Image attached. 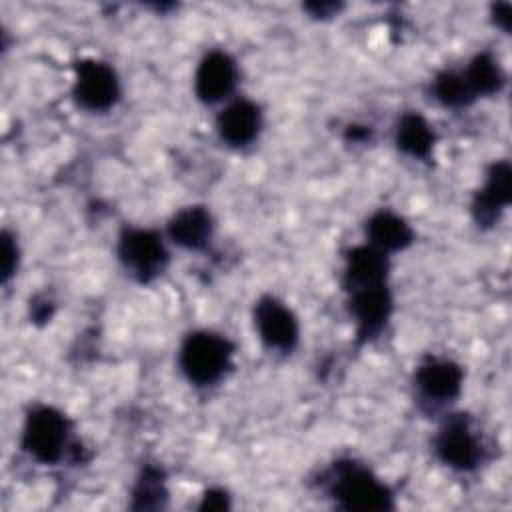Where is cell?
I'll return each mask as SVG.
<instances>
[{
    "label": "cell",
    "instance_id": "obj_1",
    "mask_svg": "<svg viewBox=\"0 0 512 512\" xmlns=\"http://www.w3.org/2000/svg\"><path fill=\"white\" fill-rule=\"evenodd\" d=\"M330 494L344 510L376 512L394 506L388 486L356 462H340L334 466Z\"/></svg>",
    "mask_w": 512,
    "mask_h": 512
},
{
    "label": "cell",
    "instance_id": "obj_2",
    "mask_svg": "<svg viewBox=\"0 0 512 512\" xmlns=\"http://www.w3.org/2000/svg\"><path fill=\"white\" fill-rule=\"evenodd\" d=\"M232 344L214 332H194L180 348V368L198 386L214 384L230 366Z\"/></svg>",
    "mask_w": 512,
    "mask_h": 512
},
{
    "label": "cell",
    "instance_id": "obj_3",
    "mask_svg": "<svg viewBox=\"0 0 512 512\" xmlns=\"http://www.w3.org/2000/svg\"><path fill=\"white\" fill-rule=\"evenodd\" d=\"M66 442L68 422L58 410L50 406H36L28 412L22 432V446L34 460L54 464L62 458Z\"/></svg>",
    "mask_w": 512,
    "mask_h": 512
},
{
    "label": "cell",
    "instance_id": "obj_4",
    "mask_svg": "<svg viewBox=\"0 0 512 512\" xmlns=\"http://www.w3.org/2000/svg\"><path fill=\"white\" fill-rule=\"evenodd\" d=\"M118 254L122 264L142 282L160 274L168 258L162 238L142 228H130L120 236Z\"/></svg>",
    "mask_w": 512,
    "mask_h": 512
},
{
    "label": "cell",
    "instance_id": "obj_5",
    "mask_svg": "<svg viewBox=\"0 0 512 512\" xmlns=\"http://www.w3.org/2000/svg\"><path fill=\"white\" fill-rule=\"evenodd\" d=\"M120 94L116 72L100 60L76 64L74 96L88 110H108Z\"/></svg>",
    "mask_w": 512,
    "mask_h": 512
},
{
    "label": "cell",
    "instance_id": "obj_6",
    "mask_svg": "<svg viewBox=\"0 0 512 512\" xmlns=\"http://www.w3.org/2000/svg\"><path fill=\"white\" fill-rule=\"evenodd\" d=\"M254 324L262 342L270 348L288 352L298 342V322L294 314L272 296H264L256 302Z\"/></svg>",
    "mask_w": 512,
    "mask_h": 512
},
{
    "label": "cell",
    "instance_id": "obj_7",
    "mask_svg": "<svg viewBox=\"0 0 512 512\" xmlns=\"http://www.w3.org/2000/svg\"><path fill=\"white\" fill-rule=\"evenodd\" d=\"M440 460L458 470H470L480 460V444L466 420L452 418L436 438Z\"/></svg>",
    "mask_w": 512,
    "mask_h": 512
},
{
    "label": "cell",
    "instance_id": "obj_8",
    "mask_svg": "<svg viewBox=\"0 0 512 512\" xmlns=\"http://www.w3.org/2000/svg\"><path fill=\"white\" fill-rule=\"evenodd\" d=\"M236 74V64L226 52L214 50L206 54L194 76L198 98L208 104L226 98L236 84Z\"/></svg>",
    "mask_w": 512,
    "mask_h": 512
},
{
    "label": "cell",
    "instance_id": "obj_9",
    "mask_svg": "<svg viewBox=\"0 0 512 512\" xmlns=\"http://www.w3.org/2000/svg\"><path fill=\"white\" fill-rule=\"evenodd\" d=\"M350 312L356 318L358 334L368 338L386 324L392 312V296L384 284L352 290Z\"/></svg>",
    "mask_w": 512,
    "mask_h": 512
},
{
    "label": "cell",
    "instance_id": "obj_10",
    "mask_svg": "<svg viewBox=\"0 0 512 512\" xmlns=\"http://www.w3.org/2000/svg\"><path fill=\"white\" fill-rule=\"evenodd\" d=\"M262 126L260 108L250 100H234L218 116V132L232 146L252 142Z\"/></svg>",
    "mask_w": 512,
    "mask_h": 512
},
{
    "label": "cell",
    "instance_id": "obj_11",
    "mask_svg": "<svg viewBox=\"0 0 512 512\" xmlns=\"http://www.w3.org/2000/svg\"><path fill=\"white\" fill-rule=\"evenodd\" d=\"M512 196V170L508 162H496L488 170L486 182L474 200V214L478 222L490 224L498 212L508 206Z\"/></svg>",
    "mask_w": 512,
    "mask_h": 512
},
{
    "label": "cell",
    "instance_id": "obj_12",
    "mask_svg": "<svg viewBox=\"0 0 512 512\" xmlns=\"http://www.w3.org/2000/svg\"><path fill=\"white\" fill-rule=\"evenodd\" d=\"M416 386L430 400H452L462 388V368L450 360H428L416 372Z\"/></svg>",
    "mask_w": 512,
    "mask_h": 512
},
{
    "label": "cell",
    "instance_id": "obj_13",
    "mask_svg": "<svg viewBox=\"0 0 512 512\" xmlns=\"http://www.w3.org/2000/svg\"><path fill=\"white\" fill-rule=\"evenodd\" d=\"M388 274L386 254L372 244L356 246L346 256V286L350 290L380 286Z\"/></svg>",
    "mask_w": 512,
    "mask_h": 512
},
{
    "label": "cell",
    "instance_id": "obj_14",
    "mask_svg": "<svg viewBox=\"0 0 512 512\" xmlns=\"http://www.w3.org/2000/svg\"><path fill=\"white\" fill-rule=\"evenodd\" d=\"M168 234L182 248L202 250L212 236V218L202 206L182 208L172 216Z\"/></svg>",
    "mask_w": 512,
    "mask_h": 512
},
{
    "label": "cell",
    "instance_id": "obj_15",
    "mask_svg": "<svg viewBox=\"0 0 512 512\" xmlns=\"http://www.w3.org/2000/svg\"><path fill=\"white\" fill-rule=\"evenodd\" d=\"M368 238L370 244L378 250L396 252L406 248L412 242V228L394 212L380 210L368 220Z\"/></svg>",
    "mask_w": 512,
    "mask_h": 512
},
{
    "label": "cell",
    "instance_id": "obj_16",
    "mask_svg": "<svg viewBox=\"0 0 512 512\" xmlns=\"http://www.w3.org/2000/svg\"><path fill=\"white\" fill-rule=\"evenodd\" d=\"M398 148L414 158H426L434 144V132L420 114H404L396 130Z\"/></svg>",
    "mask_w": 512,
    "mask_h": 512
},
{
    "label": "cell",
    "instance_id": "obj_17",
    "mask_svg": "<svg viewBox=\"0 0 512 512\" xmlns=\"http://www.w3.org/2000/svg\"><path fill=\"white\" fill-rule=\"evenodd\" d=\"M462 74H464L474 96L498 92L502 86V80H504L498 62L488 52L478 54Z\"/></svg>",
    "mask_w": 512,
    "mask_h": 512
},
{
    "label": "cell",
    "instance_id": "obj_18",
    "mask_svg": "<svg viewBox=\"0 0 512 512\" xmlns=\"http://www.w3.org/2000/svg\"><path fill=\"white\" fill-rule=\"evenodd\" d=\"M434 94L446 106H464L474 94L462 72H442L434 80Z\"/></svg>",
    "mask_w": 512,
    "mask_h": 512
},
{
    "label": "cell",
    "instance_id": "obj_19",
    "mask_svg": "<svg viewBox=\"0 0 512 512\" xmlns=\"http://www.w3.org/2000/svg\"><path fill=\"white\" fill-rule=\"evenodd\" d=\"M134 508L146 510V508H160L166 500V488L162 482V476L156 468H146L134 488Z\"/></svg>",
    "mask_w": 512,
    "mask_h": 512
},
{
    "label": "cell",
    "instance_id": "obj_20",
    "mask_svg": "<svg viewBox=\"0 0 512 512\" xmlns=\"http://www.w3.org/2000/svg\"><path fill=\"white\" fill-rule=\"evenodd\" d=\"M16 262H18L16 242L12 240V236L8 232H4V236H2V276H4V280H8L14 274Z\"/></svg>",
    "mask_w": 512,
    "mask_h": 512
},
{
    "label": "cell",
    "instance_id": "obj_21",
    "mask_svg": "<svg viewBox=\"0 0 512 512\" xmlns=\"http://www.w3.org/2000/svg\"><path fill=\"white\" fill-rule=\"evenodd\" d=\"M228 506V496L222 490H208L200 502V510H226Z\"/></svg>",
    "mask_w": 512,
    "mask_h": 512
},
{
    "label": "cell",
    "instance_id": "obj_22",
    "mask_svg": "<svg viewBox=\"0 0 512 512\" xmlns=\"http://www.w3.org/2000/svg\"><path fill=\"white\" fill-rule=\"evenodd\" d=\"M496 20L504 30H508V26H510V4H498L496 6Z\"/></svg>",
    "mask_w": 512,
    "mask_h": 512
}]
</instances>
